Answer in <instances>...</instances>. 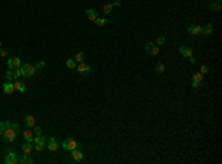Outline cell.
Returning a JSON list of instances; mask_svg holds the SVG:
<instances>
[{"mask_svg":"<svg viewBox=\"0 0 222 164\" xmlns=\"http://www.w3.org/2000/svg\"><path fill=\"white\" fill-rule=\"evenodd\" d=\"M16 136H18V133H16V130L10 126V121H9V126L6 127V130L3 132V135H1V138L6 140V142H13L15 139H16Z\"/></svg>","mask_w":222,"mask_h":164,"instance_id":"obj_1","label":"cell"},{"mask_svg":"<svg viewBox=\"0 0 222 164\" xmlns=\"http://www.w3.org/2000/svg\"><path fill=\"white\" fill-rule=\"evenodd\" d=\"M19 70H21V74H22L24 77H33L34 73H36L34 65H31V64H24Z\"/></svg>","mask_w":222,"mask_h":164,"instance_id":"obj_2","label":"cell"},{"mask_svg":"<svg viewBox=\"0 0 222 164\" xmlns=\"http://www.w3.org/2000/svg\"><path fill=\"white\" fill-rule=\"evenodd\" d=\"M79 146V143L74 140V139H71V138H67L64 142H62V148L65 149V151H73V149H76Z\"/></svg>","mask_w":222,"mask_h":164,"instance_id":"obj_3","label":"cell"},{"mask_svg":"<svg viewBox=\"0 0 222 164\" xmlns=\"http://www.w3.org/2000/svg\"><path fill=\"white\" fill-rule=\"evenodd\" d=\"M145 50L150 53V55H159V52H160V47L157 46V44H154V43H147L145 44Z\"/></svg>","mask_w":222,"mask_h":164,"instance_id":"obj_4","label":"cell"},{"mask_svg":"<svg viewBox=\"0 0 222 164\" xmlns=\"http://www.w3.org/2000/svg\"><path fill=\"white\" fill-rule=\"evenodd\" d=\"M7 67H9V70L19 68V67H21V59H19L18 56H13V58L7 59Z\"/></svg>","mask_w":222,"mask_h":164,"instance_id":"obj_5","label":"cell"},{"mask_svg":"<svg viewBox=\"0 0 222 164\" xmlns=\"http://www.w3.org/2000/svg\"><path fill=\"white\" fill-rule=\"evenodd\" d=\"M77 71H79L80 76H88L89 73H90V67H89L88 64H85V62H79V65H77Z\"/></svg>","mask_w":222,"mask_h":164,"instance_id":"obj_6","label":"cell"},{"mask_svg":"<svg viewBox=\"0 0 222 164\" xmlns=\"http://www.w3.org/2000/svg\"><path fill=\"white\" fill-rule=\"evenodd\" d=\"M71 152V158H73V161L74 163H80L82 160H83V152L80 151V149H73V151H70Z\"/></svg>","mask_w":222,"mask_h":164,"instance_id":"obj_7","label":"cell"},{"mask_svg":"<svg viewBox=\"0 0 222 164\" xmlns=\"http://www.w3.org/2000/svg\"><path fill=\"white\" fill-rule=\"evenodd\" d=\"M4 163L6 164H16L18 163V155H16L13 151L7 152V154H6V158H4Z\"/></svg>","mask_w":222,"mask_h":164,"instance_id":"obj_8","label":"cell"},{"mask_svg":"<svg viewBox=\"0 0 222 164\" xmlns=\"http://www.w3.org/2000/svg\"><path fill=\"white\" fill-rule=\"evenodd\" d=\"M201 83H203V74H201V73H195V74L192 76L191 86H192V87H198Z\"/></svg>","mask_w":222,"mask_h":164,"instance_id":"obj_9","label":"cell"},{"mask_svg":"<svg viewBox=\"0 0 222 164\" xmlns=\"http://www.w3.org/2000/svg\"><path fill=\"white\" fill-rule=\"evenodd\" d=\"M187 33L190 36H200L201 34V27L200 25H190L187 28Z\"/></svg>","mask_w":222,"mask_h":164,"instance_id":"obj_10","label":"cell"},{"mask_svg":"<svg viewBox=\"0 0 222 164\" xmlns=\"http://www.w3.org/2000/svg\"><path fill=\"white\" fill-rule=\"evenodd\" d=\"M179 53L184 56V58H190V56H192V49L191 47H188V46H179Z\"/></svg>","mask_w":222,"mask_h":164,"instance_id":"obj_11","label":"cell"},{"mask_svg":"<svg viewBox=\"0 0 222 164\" xmlns=\"http://www.w3.org/2000/svg\"><path fill=\"white\" fill-rule=\"evenodd\" d=\"M21 148H22V152H24L25 155H31V154H33V151H34L33 142H25Z\"/></svg>","mask_w":222,"mask_h":164,"instance_id":"obj_12","label":"cell"},{"mask_svg":"<svg viewBox=\"0 0 222 164\" xmlns=\"http://www.w3.org/2000/svg\"><path fill=\"white\" fill-rule=\"evenodd\" d=\"M13 87H15V92H19V93H24V92L27 90L25 84L21 82L19 79H18V80H13Z\"/></svg>","mask_w":222,"mask_h":164,"instance_id":"obj_13","label":"cell"},{"mask_svg":"<svg viewBox=\"0 0 222 164\" xmlns=\"http://www.w3.org/2000/svg\"><path fill=\"white\" fill-rule=\"evenodd\" d=\"M46 146H47V149H49V151H52V152H53V151H56V149H58V140H56L55 138H49V139H47V145H46Z\"/></svg>","mask_w":222,"mask_h":164,"instance_id":"obj_14","label":"cell"},{"mask_svg":"<svg viewBox=\"0 0 222 164\" xmlns=\"http://www.w3.org/2000/svg\"><path fill=\"white\" fill-rule=\"evenodd\" d=\"M33 143H40V145L46 146V145H47V138L43 136V133L39 135V136H34V138H33Z\"/></svg>","mask_w":222,"mask_h":164,"instance_id":"obj_15","label":"cell"},{"mask_svg":"<svg viewBox=\"0 0 222 164\" xmlns=\"http://www.w3.org/2000/svg\"><path fill=\"white\" fill-rule=\"evenodd\" d=\"M85 13H86V16L89 18V21H92V22H95V19L98 18V12L95 9H86Z\"/></svg>","mask_w":222,"mask_h":164,"instance_id":"obj_16","label":"cell"},{"mask_svg":"<svg viewBox=\"0 0 222 164\" xmlns=\"http://www.w3.org/2000/svg\"><path fill=\"white\" fill-rule=\"evenodd\" d=\"M24 123H25V126H27L28 129H33L34 124H36V118H34L33 115H25V117H24Z\"/></svg>","mask_w":222,"mask_h":164,"instance_id":"obj_17","label":"cell"},{"mask_svg":"<svg viewBox=\"0 0 222 164\" xmlns=\"http://www.w3.org/2000/svg\"><path fill=\"white\" fill-rule=\"evenodd\" d=\"M212 33H213V24H206V25L201 27V34H204V36H210Z\"/></svg>","mask_w":222,"mask_h":164,"instance_id":"obj_18","label":"cell"},{"mask_svg":"<svg viewBox=\"0 0 222 164\" xmlns=\"http://www.w3.org/2000/svg\"><path fill=\"white\" fill-rule=\"evenodd\" d=\"M3 92L6 93V95H12L13 92H15V87H13V83H4L3 84Z\"/></svg>","mask_w":222,"mask_h":164,"instance_id":"obj_19","label":"cell"},{"mask_svg":"<svg viewBox=\"0 0 222 164\" xmlns=\"http://www.w3.org/2000/svg\"><path fill=\"white\" fill-rule=\"evenodd\" d=\"M18 163H19V164H33V163H34V160H33L30 155L22 154V157H21V158H18Z\"/></svg>","mask_w":222,"mask_h":164,"instance_id":"obj_20","label":"cell"},{"mask_svg":"<svg viewBox=\"0 0 222 164\" xmlns=\"http://www.w3.org/2000/svg\"><path fill=\"white\" fill-rule=\"evenodd\" d=\"M22 136H24V139L27 140V142H33V130H24L22 132Z\"/></svg>","mask_w":222,"mask_h":164,"instance_id":"obj_21","label":"cell"},{"mask_svg":"<svg viewBox=\"0 0 222 164\" xmlns=\"http://www.w3.org/2000/svg\"><path fill=\"white\" fill-rule=\"evenodd\" d=\"M157 74H162V73H164L166 71V65L164 64H162V62H159L157 65H156V70H154Z\"/></svg>","mask_w":222,"mask_h":164,"instance_id":"obj_22","label":"cell"},{"mask_svg":"<svg viewBox=\"0 0 222 164\" xmlns=\"http://www.w3.org/2000/svg\"><path fill=\"white\" fill-rule=\"evenodd\" d=\"M113 7H114V6H113L111 3H107V4H104L102 12H104L105 15H108V13H111V12H113Z\"/></svg>","mask_w":222,"mask_h":164,"instance_id":"obj_23","label":"cell"},{"mask_svg":"<svg viewBox=\"0 0 222 164\" xmlns=\"http://www.w3.org/2000/svg\"><path fill=\"white\" fill-rule=\"evenodd\" d=\"M74 61H76V62H83V61H85V53H83V52H77L76 56H74Z\"/></svg>","mask_w":222,"mask_h":164,"instance_id":"obj_24","label":"cell"},{"mask_svg":"<svg viewBox=\"0 0 222 164\" xmlns=\"http://www.w3.org/2000/svg\"><path fill=\"white\" fill-rule=\"evenodd\" d=\"M65 65H67V68L73 70V68H76V67H77V62H76V61H74V58H73V59H67V64H65Z\"/></svg>","mask_w":222,"mask_h":164,"instance_id":"obj_25","label":"cell"},{"mask_svg":"<svg viewBox=\"0 0 222 164\" xmlns=\"http://www.w3.org/2000/svg\"><path fill=\"white\" fill-rule=\"evenodd\" d=\"M4 80L7 83H13V74H12V70L10 71H6V74H4Z\"/></svg>","mask_w":222,"mask_h":164,"instance_id":"obj_26","label":"cell"},{"mask_svg":"<svg viewBox=\"0 0 222 164\" xmlns=\"http://www.w3.org/2000/svg\"><path fill=\"white\" fill-rule=\"evenodd\" d=\"M95 24H96L98 27H104V25L107 24V19H105V18H96V19H95Z\"/></svg>","mask_w":222,"mask_h":164,"instance_id":"obj_27","label":"cell"},{"mask_svg":"<svg viewBox=\"0 0 222 164\" xmlns=\"http://www.w3.org/2000/svg\"><path fill=\"white\" fill-rule=\"evenodd\" d=\"M12 74H13V80H18L22 74H21V70L19 68H15V70H12Z\"/></svg>","mask_w":222,"mask_h":164,"instance_id":"obj_28","label":"cell"},{"mask_svg":"<svg viewBox=\"0 0 222 164\" xmlns=\"http://www.w3.org/2000/svg\"><path fill=\"white\" fill-rule=\"evenodd\" d=\"M210 9H212L213 12H221V4H219V3H212V4H210Z\"/></svg>","mask_w":222,"mask_h":164,"instance_id":"obj_29","label":"cell"},{"mask_svg":"<svg viewBox=\"0 0 222 164\" xmlns=\"http://www.w3.org/2000/svg\"><path fill=\"white\" fill-rule=\"evenodd\" d=\"M33 132L36 133V136H39V135H42V133H43V129H42L40 126H36V124H34V127H33Z\"/></svg>","mask_w":222,"mask_h":164,"instance_id":"obj_30","label":"cell"},{"mask_svg":"<svg viewBox=\"0 0 222 164\" xmlns=\"http://www.w3.org/2000/svg\"><path fill=\"white\" fill-rule=\"evenodd\" d=\"M43 68H44V62H43V61H39V62L34 65V70H36V71H40V70H43Z\"/></svg>","mask_w":222,"mask_h":164,"instance_id":"obj_31","label":"cell"},{"mask_svg":"<svg viewBox=\"0 0 222 164\" xmlns=\"http://www.w3.org/2000/svg\"><path fill=\"white\" fill-rule=\"evenodd\" d=\"M164 43H166V39H164L163 36H160V37H157V40H156V44H157V46H163Z\"/></svg>","mask_w":222,"mask_h":164,"instance_id":"obj_32","label":"cell"},{"mask_svg":"<svg viewBox=\"0 0 222 164\" xmlns=\"http://www.w3.org/2000/svg\"><path fill=\"white\" fill-rule=\"evenodd\" d=\"M200 73H201L203 76H204V74H207V73H209V67H207L206 64H203V65L200 67Z\"/></svg>","mask_w":222,"mask_h":164,"instance_id":"obj_33","label":"cell"},{"mask_svg":"<svg viewBox=\"0 0 222 164\" xmlns=\"http://www.w3.org/2000/svg\"><path fill=\"white\" fill-rule=\"evenodd\" d=\"M0 56H1V58H6V56H7V49L0 47Z\"/></svg>","mask_w":222,"mask_h":164,"instance_id":"obj_34","label":"cell"},{"mask_svg":"<svg viewBox=\"0 0 222 164\" xmlns=\"http://www.w3.org/2000/svg\"><path fill=\"white\" fill-rule=\"evenodd\" d=\"M33 146H34V149H36V151H39V152H40V151L44 148L43 145H40V143H33Z\"/></svg>","mask_w":222,"mask_h":164,"instance_id":"obj_35","label":"cell"},{"mask_svg":"<svg viewBox=\"0 0 222 164\" xmlns=\"http://www.w3.org/2000/svg\"><path fill=\"white\" fill-rule=\"evenodd\" d=\"M111 4H113V6H120V4H122V0H116V1L111 3Z\"/></svg>","mask_w":222,"mask_h":164,"instance_id":"obj_36","label":"cell"},{"mask_svg":"<svg viewBox=\"0 0 222 164\" xmlns=\"http://www.w3.org/2000/svg\"><path fill=\"white\" fill-rule=\"evenodd\" d=\"M190 62H191V64H194V62H195V59H194L192 56H190Z\"/></svg>","mask_w":222,"mask_h":164,"instance_id":"obj_37","label":"cell"},{"mask_svg":"<svg viewBox=\"0 0 222 164\" xmlns=\"http://www.w3.org/2000/svg\"><path fill=\"white\" fill-rule=\"evenodd\" d=\"M221 1H222V0H216V3H221Z\"/></svg>","mask_w":222,"mask_h":164,"instance_id":"obj_38","label":"cell"},{"mask_svg":"<svg viewBox=\"0 0 222 164\" xmlns=\"http://www.w3.org/2000/svg\"><path fill=\"white\" fill-rule=\"evenodd\" d=\"M0 47H1V41H0Z\"/></svg>","mask_w":222,"mask_h":164,"instance_id":"obj_39","label":"cell"}]
</instances>
